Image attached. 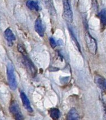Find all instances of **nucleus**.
<instances>
[{"instance_id": "nucleus-1", "label": "nucleus", "mask_w": 106, "mask_h": 120, "mask_svg": "<svg viewBox=\"0 0 106 120\" xmlns=\"http://www.w3.org/2000/svg\"><path fill=\"white\" fill-rule=\"evenodd\" d=\"M7 77L11 90H16L17 88V82L16 80L14 68L11 64H8L7 65Z\"/></svg>"}, {"instance_id": "nucleus-2", "label": "nucleus", "mask_w": 106, "mask_h": 120, "mask_svg": "<svg viewBox=\"0 0 106 120\" xmlns=\"http://www.w3.org/2000/svg\"><path fill=\"white\" fill-rule=\"evenodd\" d=\"M85 39L89 52L93 55H95L97 52V44L95 40L88 32L86 33Z\"/></svg>"}, {"instance_id": "nucleus-3", "label": "nucleus", "mask_w": 106, "mask_h": 120, "mask_svg": "<svg viewBox=\"0 0 106 120\" xmlns=\"http://www.w3.org/2000/svg\"><path fill=\"white\" fill-rule=\"evenodd\" d=\"M63 16L65 20L69 23L73 22V12L71 9L70 4L68 0H63Z\"/></svg>"}, {"instance_id": "nucleus-4", "label": "nucleus", "mask_w": 106, "mask_h": 120, "mask_svg": "<svg viewBox=\"0 0 106 120\" xmlns=\"http://www.w3.org/2000/svg\"><path fill=\"white\" fill-rule=\"evenodd\" d=\"M23 63L24 66L26 67V70L33 77H34L37 74V69L34 66V64L32 62L31 60L29 58L27 53L23 54Z\"/></svg>"}, {"instance_id": "nucleus-5", "label": "nucleus", "mask_w": 106, "mask_h": 120, "mask_svg": "<svg viewBox=\"0 0 106 120\" xmlns=\"http://www.w3.org/2000/svg\"><path fill=\"white\" fill-rule=\"evenodd\" d=\"M9 111L12 114V116L15 118V120H24L23 114H22L20 111V107H19V104L16 101H12L10 105Z\"/></svg>"}, {"instance_id": "nucleus-6", "label": "nucleus", "mask_w": 106, "mask_h": 120, "mask_svg": "<svg viewBox=\"0 0 106 120\" xmlns=\"http://www.w3.org/2000/svg\"><path fill=\"white\" fill-rule=\"evenodd\" d=\"M94 82L98 87L106 94V79L99 75H96L94 77Z\"/></svg>"}, {"instance_id": "nucleus-7", "label": "nucleus", "mask_w": 106, "mask_h": 120, "mask_svg": "<svg viewBox=\"0 0 106 120\" xmlns=\"http://www.w3.org/2000/svg\"><path fill=\"white\" fill-rule=\"evenodd\" d=\"M34 29L36 32L38 34V35L41 37H44L45 33V28L43 25L41 18L39 16L36 20L34 24Z\"/></svg>"}, {"instance_id": "nucleus-8", "label": "nucleus", "mask_w": 106, "mask_h": 120, "mask_svg": "<svg viewBox=\"0 0 106 120\" xmlns=\"http://www.w3.org/2000/svg\"><path fill=\"white\" fill-rule=\"evenodd\" d=\"M4 36L8 42V45L9 46H12L13 45L14 41L16 40V37L12 30L10 28H7L4 32Z\"/></svg>"}, {"instance_id": "nucleus-9", "label": "nucleus", "mask_w": 106, "mask_h": 120, "mask_svg": "<svg viewBox=\"0 0 106 120\" xmlns=\"http://www.w3.org/2000/svg\"><path fill=\"white\" fill-rule=\"evenodd\" d=\"M20 98L22 99L23 105L25 109H26V110H27L29 112H32L33 109L31 107V105H30V100L28 99V97H26V95L23 92H21Z\"/></svg>"}, {"instance_id": "nucleus-10", "label": "nucleus", "mask_w": 106, "mask_h": 120, "mask_svg": "<svg viewBox=\"0 0 106 120\" xmlns=\"http://www.w3.org/2000/svg\"><path fill=\"white\" fill-rule=\"evenodd\" d=\"M45 4L46 8L49 11L50 14L52 15H56V11L54 6L53 0H41Z\"/></svg>"}, {"instance_id": "nucleus-11", "label": "nucleus", "mask_w": 106, "mask_h": 120, "mask_svg": "<svg viewBox=\"0 0 106 120\" xmlns=\"http://www.w3.org/2000/svg\"><path fill=\"white\" fill-rule=\"evenodd\" d=\"M80 116L77 111L75 108H71L68 112L67 116V120H79Z\"/></svg>"}, {"instance_id": "nucleus-12", "label": "nucleus", "mask_w": 106, "mask_h": 120, "mask_svg": "<svg viewBox=\"0 0 106 120\" xmlns=\"http://www.w3.org/2000/svg\"><path fill=\"white\" fill-rule=\"evenodd\" d=\"M26 5L29 9L31 10H34L36 11H38L40 10V7H39L38 4L37 2L32 1V0H28L26 1Z\"/></svg>"}, {"instance_id": "nucleus-13", "label": "nucleus", "mask_w": 106, "mask_h": 120, "mask_svg": "<svg viewBox=\"0 0 106 120\" xmlns=\"http://www.w3.org/2000/svg\"><path fill=\"white\" fill-rule=\"evenodd\" d=\"M51 118L54 120H57L59 119L60 117V111L57 108H51L49 111Z\"/></svg>"}, {"instance_id": "nucleus-14", "label": "nucleus", "mask_w": 106, "mask_h": 120, "mask_svg": "<svg viewBox=\"0 0 106 120\" xmlns=\"http://www.w3.org/2000/svg\"><path fill=\"white\" fill-rule=\"evenodd\" d=\"M98 16L100 18L103 26H106V10L105 9L102 10L99 13Z\"/></svg>"}, {"instance_id": "nucleus-15", "label": "nucleus", "mask_w": 106, "mask_h": 120, "mask_svg": "<svg viewBox=\"0 0 106 120\" xmlns=\"http://www.w3.org/2000/svg\"><path fill=\"white\" fill-rule=\"evenodd\" d=\"M50 41V44L51 45V46L52 48H55L57 46V43L55 42V40L53 38V37H50L49 39Z\"/></svg>"}, {"instance_id": "nucleus-16", "label": "nucleus", "mask_w": 106, "mask_h": 120, "mask_svg": "<svg viewBox=\"0 0 106 120\" xmlns=\"http://www.w3.org/2000/svg\"><path fill=\"white\" fill-rule=\"evenodd\" d=\"M103 109H104V120H106V103L103 102Z\"/></svg>"}]
</instances>
